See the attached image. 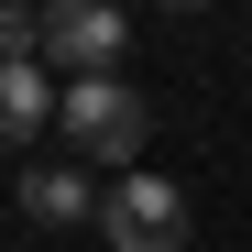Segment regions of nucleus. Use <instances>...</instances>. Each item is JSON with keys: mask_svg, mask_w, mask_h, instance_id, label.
<instances>
[{"mask_svg": "<svg viewBox=\"0 0 252 252\" xmlns=\"http://www.w3.org/2000/svg\"><path fill=\"white\" fill-rule=\"evenodd\" d=\"M55 132L77 154H99V164H143V132H154V110L132 77H66L55 88Z\"/></svg>", "mask_w": 252, "mask_h": 252, "instance_id": "1", "label": "nucleus"}, {"mask_svg": "<svg viewBox=\"0 0 252 252\" xmlns=\"http://www.w3.org/2000/svg\"><path fill=\"white\" fill-rule=\"evenodd\" d=\"M132 55V11L121 0H44V77H121Z\"/></svg>", "mask_w": 252, "mask_h": 252, "instance_id": "2", "label": "nucleus"}, {"mask_svg": "<svg viewBox=\"0 0 252 252\" xmlns=\"http://www.w3.org/2000/svg\"><path fill=\"white\" fill-rule=\"evenodd\" d=\"M99 230H110V252H187V187H164V176L132 164L99 197Z\"/></svg>", "mask_w": 252, "mask_h": 252, "instance_id": "3", "label": "nucleus"}, {"mask_svg": "<svg viewBox=\"0 0 252 252\" xmlns=\"http://www.w3.org/2000/svg\"><path fill=\"white\" fill-rule=\"evenodd\" d=\"M55 121V77L44 66H0V143H33Z\"/></svg>", "mask_w": 252, "mask_h": 252, "instance_id": "4", "label": "nucleus"}, {"mask_svg": "<svg viewBox=\"0 0 252 252\" xmlns=\"http://www.w3.org/2000/svg\"><path fill=\"white\" fill-rule=\"evenodd\" d=\"M11 197H22V220H44V230H66V220H99V197L77 187L66 164H33V176H22Z\"/></svg>", "mask_w": 252, "mask_h": 252, "instance_id": "5", "label": "nucleus"}, {"mask_svg": "<svg viewBox=\"0 0 252 252\" xmlns=\"http://www.w3.org/2000/svg\"><path fill=\"white\" fill-rule=\"evenodd\" d=\"M44 55V0H0V66H33Z\"/></svg>", "mask_w": 252, "mask_h": 252, "instance_id": "6", "label": "nucleus"}, {"mask_svg": "<svg viewBox=\"0 0 252 252\" xmlns=\"http://www.w3.org/2000/svg\"><path fill=\"white\" fill-rule=\"evenodd\" d=\"M154 11H208V0H154Z\"/></svg>", "mask_w": 252, "mask_h": 252, "instance_id": "7", "label": "nucleus"}]
</instances>
